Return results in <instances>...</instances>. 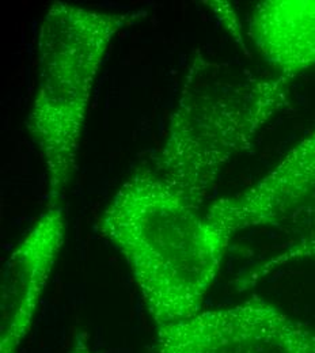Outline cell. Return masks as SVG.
<instances>
[{
  "label": "cell",
  "instance_id": "cell-1",
  "mask_svg": "<svg viewBox=\"0 0 315 353\" xmlns=\"http://www.w3.org/2000/svg\"><path fill=\"white\" fill-rule=\"evenodd\" d=\"M98 228L124 256L156 327L203 310L232 239L151 168L123 182Z\"/></svg>",
  "mask_w": 315,
  "mask_h": 353
},
{
  "label": "cell",
  "instance_id": "cell-2",
  "mask_svg": "<svg viewBox=\"0 0 315 353\" xmlns=\"http://www.w3.org/2000/svg\"><path fill=\"white\" fill-rule=\"evenodd\" d=\"M291 82L280 75L232 72L196 53L151 169L203 208L225 166L288 105Z\"/></svg>",
  "mask_w": 315,
  "mask_h": 353
},
{
  "label": "cell",
  "instance_id": "cell-3",
  "mask_svg": "<svg viewBox=\"0 0 315 353\" xmlns=\"http://www.w3.org/2000/svg\"><path fill=\"white\" fill-rule=\"evenodd\" d=\"M145 11L105 12L67 1L48 8L39 33V88L26 130L45 166L49 203L77 172L91 91L114 37Z\"/></svg>",
  "mask_w": 315,
  "mask_h": 353
},
{
  "label": "cell",
  "instance_id": "cell-4",
  "mask_svg": "<svg viewBox=\"0 0 315 353\" xmlns=\"http://www.w3.org/2000/svg\"><path fill=\"white\" fill-rule=\"evenodd\" d=\"M154 353H315V329L252 296L156 327Z\"/></svg>",
  "mask_w": 315,
  "mask_h": 353
},
{
  "label": "cell",
  "instance_id": "cell-5",
  "mask_svg": "<svg viewBox=\"0 0 315 353\" xmlns=\"http://www.w3.org/2000/svg\"><path fill=\"white\" fill-rule=\"evenodd\" d=\"M232 238L253 227L291 228L302 238L315 221V130L249 189L205 211Z\"/></svg>",
  "mask_w": 315,
  "mask_h": 353
},
{
  "label": "cell",
  "instance_id": "cell-6",
  "mask_svg": "<svg viewBox=\"0 0 315 353\" xmlns=\"http://www.w3.org/2000/svg\"><path fill=\"white\" fill-rule=\"evenodd\" d=\"M64 238V208L60 203H49L3 265L0 353H18L30 332Z\"/></svg>",
  "mask_w": 315,
  "mask_h": 353
},
{
  "label": "cell",
  "instance_id": "cell-7",
  "mask_svg": "<svg viewBox=\"0 0 315 353\" xmlns=\"http://www.w3.org/2000/svg\"><path fill=\"white\" fill-rule=\"evenodd\" d=\"M249 37L276 75L294 81L315 67V0L257 3Z\"/></svg>",
  "mask_w": 315,
  "mask_h": 353
},
{
  "label": "cell",
  "instance_id": "cell-8",
  "mask_svg": "<svg viewBox=\"0 0 315 353\" xmlns=\"http://www.w3.org/2000/svg\"><path fill=\"white\" fill-rule=\"evenodd\" d=\"M309 259H315V221L312 228L302 238H299L291 248L256 265L250 272L242 276L236 281V290L241 292L247 291L257 285L258 283H261L267 276L274 273L277 269Z\"/></svg>",
  "mask_w": 315,
  "mask_h": 353
},
{
  "label": "cell",
  "instance_id": "cell-9",
  "mask_svg": "<svg viewBox=\"0 0 315 353\" xmlns=\"http://www.w3.org/2000/svg\"><path fill=\"white\" fill-rule=\"evenodd\" d=\"M210 4H212L215 12H216V14L219 15V18L223 21L225 28L231 30L232 36H234L236 40L241 41V40H242V34H241L242 28H241V25H239V22H238V18L235 17L232 8H231L230 6H227L225 3H222V1H214V3H210Z\"/></svg>",
  "mask_w": 315,
  "mask_h": 353
},
{
  "label": "cell",
  "instance_id": "cell-10",
  "mask_svg": "<svg viewBox=\"0 0 315 353\" xmlns=\"http://www.w3.org/2000/svg\"><path fill=\"white\" fill-rule=\"evenodd\" d=\"M70 353H95L91 350L90 345H89V341H88V337L85 333L79 332L74 340V345L71 348Z\"/></svg>",
  "mask_w": 315,
  "mask_h": 353
}]
</instances>
